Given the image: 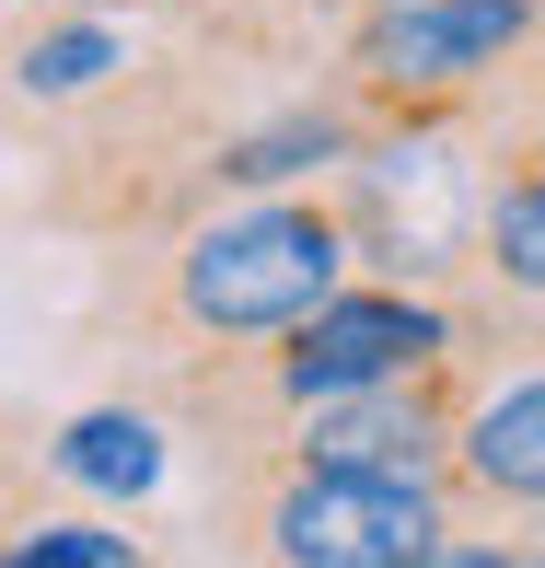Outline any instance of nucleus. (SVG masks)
<instances>
[{"instance_id":"obj_3","label":"nucleus","mask_w":545,"mask_h":568,"mask_svg":"<svg viewBox=\"0 0 545 568\" xmlns=\"http://www.w3.org/2000/svg\"><path fill=\"white\" fill-rule=\"evenodd\" d=\"M534 0H372L336 36V93L360 116H453L464 93H487L499 70H523Z\"/></svg>"},{"instance_id":"obj_9","label":"nucleus","mask_w":545,"mask_h":568,"mask_svg":"<svg viewBox=\"0 0 545 568\" xmlns=\"http://www.w3.org/2000/svg\"><path fill=\"white\" fill-rule=\"evenodd\" d=\"M0 568H151V557L117 523H23V534H0Z\"/></svg>"},{"instance_id":"obj_1","label":"nucleus","mask_w":545,"mask_h":568,"mask_svg":"<svg viewBox=\"0 0 545 568\" xmlns=\"http://www.w3.org/2000/svg\"><path fill=\"white\" fill-rule=\"evenodd\" d=\"M349 221H336V197H210L198 221H174L163 244V325L186 348H255L279 337L291 314H314V302L349 278Z\"/></svg>"},{"instance_id":"obj_7","label":"nucleus","mask_w":545,"mask_h":568,"mask_svg":"<svg viewBox=\"0 0 545 568\" xmlns=\"http://www.w3.org/2000/svg\"><path fill=\"white\" fill-rule=\"evenodd\" d=\"M476 267L499 278L511 302H534V278H545V174H534V140H511L499 186H487V221H476Z\"/></svg>"},{"instance_id":"obj_5","label":"nucleus","mask_w":545,"mask_h":568,"mask_svg":"<svg viewBox=\"0 0 545 568\" xmlns=\"http://www.w3.org/2000/svg\"><path fill=\"white\" fill-rule=\"evenodd\" d=\"M441 499L511 510V523H534V510H545V372H534V359H511L499 383L464 395L453 453H441Z\"/></svg>"},{"instance_id":"obj_6","label":"nucleus","mask_w":545,"mask_h":568,"mask_svg":"<svg viewBox=\"0 0 545 568\" xmlns=\"http://www.w3.org/2000/svg\"><path fill=\"white\" fill-rule=\"evenodd\" d=\"M117 70H128L117 12H82V0H36V23H23V47H12V93H23V105H93Z\"/></svg>"},{"instance_id":"obj_10","label":"nucleus","mask_w":545,"mask_h":568,"mask_svg":"<svg viewBox=\"0 0 545 568\" xmlns=\"http://www.w3.org/2000/svg\"><path fill=\"white\" fill-rule=\"evenodd\" d=\"M418 568H545V546H534V523H511V534H441Z\"/></svg>"},{"instance_id":"obj_2","label":"nucleus","mask_w":545,"mask_h":568,"mask_svg":"<svg viewBox=\"0 0 545 568\" xmlns=\"http://www.w3.org/2000/svg\"><path fill=\"white\" fill-rule=\"evenodd\" d=\"M232 523L268 568H418L453 534V499L430 476H360V464H232Z\"/></svg>"},{"instance_id":"obj_4","label":"nucleus","mask_w":545,"mask_h":568,"mask_svg":"<svg viewBox=\"0 0 545 568\" xmlns=\"http://www.w3.org/2000/svg\"><path fill=\"white\" fill-rule=\"evenodd\" d=\"M464 348H430L383 383H349L325 406H291L268 453L291 464H360V476H430L441 487V453H453V418H464Z\"/></svg>"},{"instance_id":"obj_8","label":"nucleus","mask_w":545,"mask_h":568,"mask_svg":"<svg viewBox=\"0 0 545 568\" xmlns=\"http://www.w3.org/2000/svg\"><path fill=\"white\" fill-rule=\"evenodd\" d=\"M70 487H117V499H140L151 476H163V429L140 418V406H93V418H70L59 442H47Z\"/></svg>"}]
</instances>
